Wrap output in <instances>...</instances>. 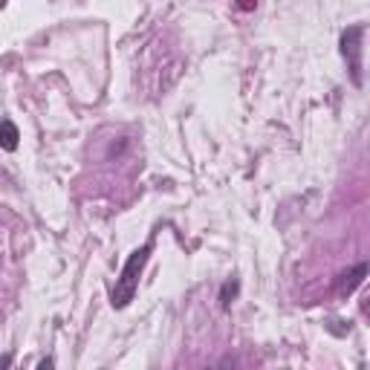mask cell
<instances>
[{"mask_svg": "<svg viewBox=\"0 0 370 370\" xmlns=\"http://www.w3.org/2000/svg\"><path fill=\"white\" fill-rule=\"evenodd\" d=\"M151 252H153V240H148L145 246L136 249L133 255L128 258V263L122 266V275L116 278V286L110 292V304L116 309H125L133 301L136 289H139V278H142V272H145V266L151 261Z\"/></svg>", "mask_w": 370, "mask_h": 370, "instance_id": "1", "label": "cell"}, {"mask_svg": "<svg viewBox=\"0 0 370 370\" xmlns=\"http://www.w3.org/2000/svg\"><path fill=\"white\" fill-rule=\"evenodd\" d=\"M362 38H364V24H353V26H347L341 32V55H344V61H347V70H350V82H353L356 87L364 84V64H362Z\"/></svg>", "mask_w": 370, "mask_h": 370, "instance_id": "2", "label": "cell"}, {"mask_svg": "<svg viewBox=\"0 0 370 370\" xmlns=\"http://www.w3.org/2000/svg\"><path fill=\"white\" fill-rule=\"evenodd\" d=\"M364 275H367V263H359L356 269L344 272L341 281H339V295H350V292H353V289L364 281Z\"/></svg>", "mask_w": 370, "mask_h": 370, "instance_id": "3", "label": "cell"}, {"mask_svg": "<svg viewBox=\"0 0 370 370\" xmlns=\"http://www.w3.org/2000/svg\"><path fill=\"white\" fill-rule=\"evenodd\" d=\"M0 148H3V151H15L17 148V128L9 119L0 122Z\"/></svg>", "mask_w": 370, "mask_h": 370, "instance_id": "4", "label": "cell"}, {"mask_svg": "<svg viewBox=\"0 0 370 370\" xmlns=\"http://www.w3.org/2000/svg\"><path fill=\"white\" fill-rule=\"evenodd\" d=\"M238 289H240V284H238V281H226V284H223V289H220V304H223V307H229V304H231V298L238 295Z\"/></svg>", "mask_w": 370, "mask_h": 370, "instance_id": "5", "label": "cell"}, {"mask_svg": "<svg viewBox=\"0 0 370 370\" xmlns=\"http://www.w3.org/2000/svg\"><path fill=\"white\" fill-rule=\"evenodd\" d=\"M255 3H258V0H238V9L249 12V9H255Z\"/></svg>", "mask_w": 370, "mask_h": 370, "instance_id": "6", "label": "cell"}, {"mask_svg": "<svg viewBox=\"0 0 370 370\" xmlns=\"http://www.w3.org/2000/svg\"><path fill=\"white\" fill-rule=\"evenodd\" d=\"M12 364V356H3V359H0V367H9Z\"/></svg>", "mask_w": 370, "mask_h": 370, "instance_id": "7", "label": "cell"}]
</instances>
